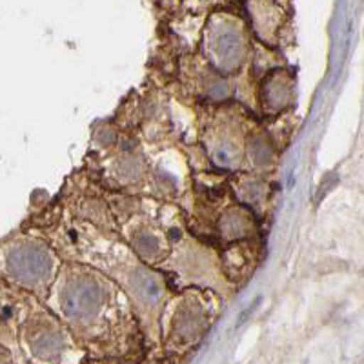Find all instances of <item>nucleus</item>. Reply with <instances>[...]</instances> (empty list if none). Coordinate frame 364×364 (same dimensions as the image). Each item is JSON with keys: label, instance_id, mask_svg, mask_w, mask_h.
Segmentation results:
<instances>
[]
</instances>
